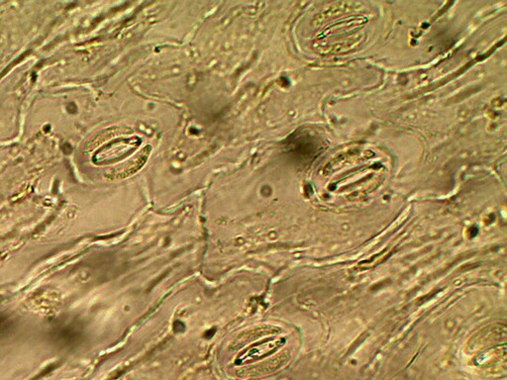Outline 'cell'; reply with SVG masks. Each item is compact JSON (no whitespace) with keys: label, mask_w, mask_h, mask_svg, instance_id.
Listing matches in <instances>:
<instances>
[{"label":"cell","mask_w":507,"mask_h":380,"mask_svg":"<svg viewBox=\"0 0 507 380\" xmlns=\"http://www.w3.org/2000/svg\"><path fill=\"white\" fill-rule=\"evenodd\" d=\"M150 153H151V147H145L139 154H137V156H134L132 160L129 161L124 165L123 169L117 170L114 172L113 179H126V177L133 176L138 170L142 169L143 165L146 163Z\"/></svg>","instance_id":"2"},{"label":"cell","mask_w":507,"mask_h":380,"mask_svg":"<svg viewBox=\"0 0 507 380\" xmlns=\"http://www.w3.org/2000/svg\"><path fill=\"white\" fill-rule=\"evenodd\" d=\"M141 140L137 137L124 138L113 141L106 147L98 155V163H112L121 161L122 159L130 156L139 148Z\"/></svg>","instance_id":"1"}]
</instances>
